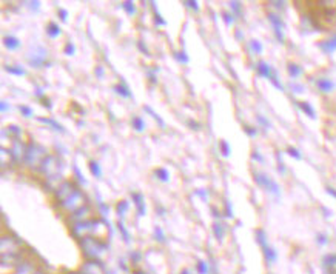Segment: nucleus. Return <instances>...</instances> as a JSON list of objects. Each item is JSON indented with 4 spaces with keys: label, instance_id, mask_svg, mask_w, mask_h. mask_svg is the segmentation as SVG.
Segmentation results:
<instances>
[{
    "label": "nucleus",
    "instance_id": "1",
    "mask_svg": "<svg viewBox=\"0 0 336 274\" xmlns=\"http://www.w3.org/2000/svg\"><path fill=\"white\" fill-rule=\"evenodd\" d=\"M48 157V153L47 150L44 148L42 145L36 143V142H31L27 145V153H25V165H28L30 168H36V170H40L44 162L47 160Z\"/></svg>",
    "mask_w": 336,
    "mask_h": 274
},
{
    "label": "nucleus",
    "instance_id": "2",
    "mask_svg": "<svg viewBox=\"0 0 336 274\" xmlns=\"http://www.w3.org/2000/svg\"><path fill=\"white\" fill-rule=\"evenodd\" d=\"M80 245H82L83 252H85V254L88 257H91V259H97L99 256H102L103 252L107 251V245H105L102 240L94 239L93 236L82 239L80 240Z\"/></svg>",
    "mask_w": 336,
    "mask_h": 274
},
{
    "label": "nucleus",
    "instance_id": "3",
    "mask_svg": "<svg viewBox=\"0 0 336 274\" xmlns=\"http://www.w3.org/2000/svg\"><path fill=\"white\" fill-rule=\"evenodd\" d=\"M87 202H88L87 196L83 194V193L80 191V189L77 188L76 191H74V193H73L64 203H62V208L67 209L68 213L74 214V213L79 211V209H82L83 206H87V205H88Z\"/></svg>",
    "mask_w": 336,
    "mask_h": 274
},
{
    "label": "nucleus",
    "instance_id": "4",
    "mask_svg": "<svg viewBox=\"0 0 336 274\" xmlns=\"http://www.w3.org/2000/svg\"><path fill=\"white\" fill-rule=\"evenodd\" d=\"M47 59H48V51L44 47H36L27 56V60L33 68L50 67V62H47Z\"/></svg>",
    "mask_w": 336,
    "mask_h": 274
},
{
    "label": "nucleus",
    "instance_id": "5",
    "mask_svg": "<svg viewBox=\"0 0 336 274\" xmlns=\"http://www.w3.org/2000/svg\"><path fill=\"white\" fill-rule=\"evenodd\" d=\"M93 236L97 240H107L111 236V228H110V225L105 222V220H102V219H94Z\"/></svg>",
    "mask_w": 336,
    "mask_h": 274
},
{
    "label": "nucleus",
    "instance_id": "6",
    "mask_svg": "<svg viewBox=\"0 0 336 274\" xmlns=\"http://www.w3.org/2000/svg\"><path fill=\"white\" fill-rule=\"evenodd\" d=\"M77 189V186L73 183V182H70V180H64V182H60V185L57 186V189H56V197H57V200L60 202V205L64 203L74 191Z\"/></svg>",
    "mask_w": 336,
    "mask_h": 274
},
{
    "label": "nucleus",
    "instance_id": "7",
    "mask_svg": "<svg viewBox=\"0 0 336 274\" xmlns=\"http://www.w3.org/2000/svg\"><path fill=\"white\" fill-rule=\"evenodd\" d=\"M93 226H94V219L87 220V222H79L73 225V234L77 239H85L90 237V234H93Z\"/></svg>",
    "mask_w": 336,
    "mask_h": 274
},
{
    "label": "nucleus",
    "instance_id": "8",
    "mask_svg": "<svg viewBox=\"0 0 336 274\" xmlns=\"http://www.w3.org/2000/svg\"><path fill=\"white\" fill-rule=\"evenodd\" d=\"M40 170L47 174L48 179H51V177H57L59 176V173L62 170V165L59 163V160L54 156H48L47 160L44 162V165H42Z\"/></svg>",
    "mask_w": 336,
    "mask_h": 274
},
{
    "label": "nucleus",
    "instance_id": "9",
    "mask_svg": "<svg viewBox=\"0 0 336 274\" xmlns=\"http://www.w3.org/2000/svg\"><path fill=\"white\" fill-rule=\"evenodd\" d=\"M256 70H258V74L259 76H262V77H265V79H268L273 85H275L276 88H279V90H282V85L279 83V80H278V77H276V73L271 70V67L270 65H267L265 62H259L258 63V67H256Z\"/></svg>",
    "mask_w": 336,
    "mask_h": 274
},
{
    "label": "nucleus",
    "instance_id": "10",
    "mask_svg": "<svg viewBox=\"0 0 336 274\" xmlns=\"http://www.w3.org/2000/svg\"><path fill=\"white\" fill-rule=\"evenodd\" d=\"M255 180H256V183H258V185L264 186V188L267 189V191L273 193L275 196H279V185H278L275 180H273V179L267 177L265 174L258 173V174H255Z\"/></svg>",
    "mask_w": 336,
    "mask_h": 274
},
{
    "label": "nucleus",
    "instance_id": "11",
    "mask_svg": "<svg viewBox=\"0 0 336 274\" xmlns=\"http://www.w3.org/2000/svg\"><path fill=\"white\" fill-rule=\"evenodd\" d=\"M10 153H11V157H13L14 162H24L25 153H27V145L22 140L14 139L11 148H10Z\"/></svg>",
    "mask_w": 336,
    "mask_h": 274
},
{
    "label": "nucleus",
    "instance_id": "12",
    "mask_svg": "<svg viewBox=\"0 0 336 274\" xmlns=\"http://www.w3.org/2000/svg\"><path fill=\"white\" fill-rule=\"evenodd\" d=\"M268 20L273 25V30H275L276 39L281 42V44H284V28H285V24L282 22V19L279 16H276V14H268Z\"/></svg>",
    "mask_w": 336,
    "mask_h": 274
},
{
    "label": "nucleus",
    "instance_id": "13",
    "mask_svg": "<svg viewBox=\"0 0 336 274\" xmlns=\"http://www.w3.org/2000/svg\"><path fill=\"white\" fill-rule=\"evenodd\" d=\"M258 242L261 243V246H262V249H264V254H265V259H267V262H275L276 260V252H275V249L273 248H270L268 245H267V239H265V233L262 229H259L258 231Z\"/></svg>",
    "mask_w": 336,
    "mask_h": 274
},
{
    "label": "nucleus",
    "instance_id": "14",
    "mask_svg": "<svg viewBox=\"0 0 336 274\" xmlns=\"http://www.w3.org/2000/svg\"><path fill=\"white\" fill-rule=\"evenodd\" d=\"M83 274H105L103 265L97 260H90L83 265Z\"/></svg>",
    "mask_w": 336,
    "mask_h": 274
},
{
    "label": "nucleus",
    "instance_id": "15",
    "mask_svg": "<svg viewBox=\"0 0 336 274\" xmlns=\"http://www.w3.org/2000/svg\"><path fill=\"white\" fill-rule=\"evenodd\" d=\"M131 197H133L134 205H136V208H137V216H139V217L145 216V213H146V203H145L143 196H142L140 193H131Z\"/></svg>",
    "mask_w": 336,
    "mask_h": 274
},
{
    "label": "nucleus",
    "instance_id": "16",
    "mask_svg": "<svg viewBox=\"0 0 336 274\" xmlns=\"http://www.w3.org/2000/svg\"><path fill=\"white\" fill-rule=\"evenodd\" d=\"M90 214H91V208L87 205V206H83L82 209H79L77 213H74V214H73V220H74V223L91 220V219H90Z\"/></svg>",
    "mask_w": 336,
    "mask_h": 274
},
{
    "label": "nucleus",
    "instance_id": "17",
    "mask_svg": "<svg viewBox=\"0 0 336 274\" xmlns=\"http://www.w3.org/2000/svg\"><path fill=\"white\" fill-rule=\"evenodd\" d=\"M4 45H5L7 50L16 51V50L20 48V45H22V44H20V40L17 37H14V36H5L4 37Z\"/></svg>",
    "mask_w": 336,
    "mask_h": 274
},
{
    "label": "nucleus",
    "instance_id": "18",
    "mask_svg": "<svg viewBox=\"0 0 336 274\" xmlns=\"http://www.w3.org/2000/svg\"><path fill=\"white\" fill-rule=\"evenodd\" d=\"M316 85H318L319 91H322V93H331L333 88H334V83H333L330 79H325V77L319 79V80L316 82Z\"/></svg>",
    "mask_w": 336,
    "mask_h": 274
},
{
    "label": "nucleus",
    "instance_id": "19",
    "mask_svg": "<svg viewBox=\"0 0 336 274\" xmlns=\"http://www.w3.org/2000/svg\"><path fill=\"white\" fill-rule=\"evenodd\" d=\"M36 269L30 262H19L16 268V274H34Z\"/></svg>",
    "mask_w": 336,
    "mask_h": 274
},
{
    "label": "nucleus",
    "instance_id": "20",
    "mask_svg": "<svg viewBox=\"0 0 336 274\" xmlns=\"http://www.w3.org/2000/svg\"><path fill=\"white\" fill-rule=\"evenodd\" d=\"M113 90L116 91V94L117 96H122V97H125V99H130V97H133V94H131V91H130V88L125 85V83H117V85H114L113 87Z\"/></svg>",
    "mask_w": 336,
    "mask_h": 274
},
{
    "label": "nucleus",
    "instance_id": "21",
    "mask_svg": "<svg viewBox=\"0 0 336 274\" xmlns=\"http://www.w3.org/2000/svg\"><path fill=\"white\" fill-rule=\"evenodd\" d=\"M324 268L328 274H336V256L330 254L324 259Z\"/></svg>",
    "mask_w": 336,
    "mask_h": 274
},
{
    "label": "nucleus",
    "instance_id": "22",
    "mask_svg": "<svg viewBox=\"0 0 336 274\" xmlns=\"http://www.w3.org/2000/svg\"><path fill=\"white\" fill-rule=\"evenodd\" d=\"M39 122H42V123H45V125L51 126V128H53L54 131H57V133H65V128H64V126H62L60 123H57L56 120H53V119L39 117Z\"/></svg>",
    "mask_w": 336,
    "mask_h": 274
},
{
    "label": "nucleus",
    "instance_id": "23",
    "mask_svg": "<svg viewBox=\"0 0 336 274\" xmlns=\"http://www.w3.org/2000/svg\"><path fill=\"white\" fill-rule=\"evenodd\" d=\"M47 34H48L50 39H57L62 34V30H60V27L56 22H50L47 25Z\"/></svg>",
    "mask_w": 336,
    "mask_h": 274
},
{
    "label": "nucleus",
    "instance_id": "24",
    "mask_svg": "<svg viewBox=\"0 0 336 274\" xmlns=\"http://www.w3.org/2000/svg\"><path fill=\"white\" fill-rule=\"evenodd\" d=\"M319 48H321L324 53H327V54H331L333 51H336V36L331 37V39L327 40V42H322V44L319 45Z\"/></svg>",
    "mask_w": 336,
    "mask_h": 274
},
{
    "label": "nucleus",
    "instance_id": "25",
    "mask_svg": "<svg viewBox=\"0 0 336 274\" xmlns=\"http://www.w3.org/2000/svg\"><path fill=\"white\" fill-rule=\"evenodd\" d=\"M128 208H130V202L128 200H120L117 205H116V214L117 216H125L127 214V211H128Z\"/></svg>",
    "mask_w": 336,
    "mask_h": 274
},
{
    "label": "nucleus",
    "instance_id": "26",
    "mask_svg": "<svg viewBox=\"0 0 336 274\" xmlns=\"http://www.w3.org/2000/svg\"><path fill=\"white\" fill-rule=\"evenodd\" d=\"M154 176H156L157 180H160L163 183H166L168 180H170V173H168L166 168H157V170L154 171Z\"/></svg>",
    "mask_w": 336,
    "mask_h": 274
},
{
    "label": "nucleus",
    "instance_id": "27",
    "mask_svg": "<svg viewBox=\"0 0 336 274\" xmlns=\"http://www.w3.org/2000/svg\"><path fill=\"white\" fill-rule=\"evenodd\" d=\"M287 70H288L290 77H293V79H298L302 74V68L299 65H296V63H288Z\"/></svg>",
    "mask_w": 336,
    "mask_h": 274
},
{
    "label": "nucleus",
    "instance_id": "28",
    "mask_svg": "<svg viewBox=\"0 0 336 274\" xmlns=\"http://www.w3.org/2000/svg\"><path fill=\"white\" fill-rule=\"evenodd\" d=\"M88 168H90V171H91V174H93L94 177H97V179L102 177V168H100L99 162H96V160H90Z\"/></svg>",
    "mask_w": 336,
    "mask_h": 274
},
{
    "label": "nucleus",
    "instance_id": "29",
    "mask_svg": "<svg viewBox=\"0 0 336 274\" xmlns=\"http://www.w3.org/2000/svg\"><path fill=\"white\" fill-rule=\"evenodd\" d=\"M131 125H133V128H134L137 133H142V131L145 130V120H143L140 116H134L133 120H131Z\"/></svg>",
    "mask_w": 336,
    "mask_h": 274
},
{
    "label": "nucleus",
    "instance_id": "30",
    "mask_svg": "<svg viewBox=\"0 0 336 274\" xmlns=\"http://www.w3.org/2000/svg\"><path fill=\"white\" fill-rule=\"evenodd\" d=\"M5 71L10 73V74H14V76H25L27 74V71L19 65H7Z\"/></svg>",
    "mask_w": 336,
    "mask_h": 274
},
{
    "label": "nucleus",
    "instance_id": "31",
    "mask_svg": "<svg viewBox=\"0 0 336 274\" xmlns=\"http://www.w3.org/2000/svg\"><path fill=\"white\" fill-rule=\"evenodd\" d=\"M298 107H299L308 117H311V119L316 117V114H314V110L311 108V105H310V103H307V102H298Z\"/></svg>",
    "mask_w": 336,
    "mask_h": 274
},
{
    "label": "nucleus",
    "instance_id": "32",
    "mask_svg": "<svg viewBox=\"0 0 336 274\" xmlns=\"http://www.w3.org/2000/svg\"><path fill=\"white\" fill-rule=\"evenodd\" d=\"M122 8L125 10V13H127L128 16H134V14L137 13L134 2H130V0H127V2H123V4H122Z\"/></svg>",
    "mask_w": 336,
    "mask_h": 274
},
{
    "label": "nucleus",
    "instance_id": "33",
    "mask_svg": "<svg viewBox=\"0 0 336 274\" xmlns=\"http://www.w3.org/2000/svg\"><path fill=\"white\" fill-rule=\"evenodd\" d=\"M143 111H145V113H148V114H150V116H151V117H153V119H154V120H156V122L160 125V126H162V128H165V122L162 120V117H160V116H157V114L153 111V108H151V107H143Z\"/></svg>",
    "mask_w": 336,
    "mask_h": 274
},
{
    "label": "nucleus",
    "instance_id": "34",
    "mask_svg": "<svg viewBox=\"0 0 336 274\" xmlns=\"http://www.w3.org/2000/svg\"><path fill=\"white\" fill-rule=\"evenodd\" d=\"M151 5H153V10H154V22H156V25H159V27H165V25H166V22H165V20L162 19L160 13L157 11L156 4H154V2H151Z\"/></svg>",
    "mask_w": 336,
    "mask_h": 274
},
{
    "label": "nucleus",
    "instance_id": "35",
    "mask_svg": "<svg viewBox=\"0 0 336 274\" xmlns=\"http://www.w3.org/2000/svg\"><path fill=\"white\" fill-rule=\"evenodd\" d=\"M213 231H215V236H216L219 240L224 237V225H222V223L216 222V223L213 225Z\"/></svg>",
    "mask_w": 336,
    "mask_h": 274
},
{
    "label": "nucleus",
    "instance_id": "36",
    "mask_svg": "<svg viewBox=\"0 0 336 274\" xmlns=\"http://www.w3.org/2000/svg\"><path fill=\"white\" fill-rule=\"evenodd\" d=\"M219 146H221V153H222V156H224V157H228L230 153H232V150H230L228 142H227V140H221Z\"/></svg>",
    "mask_w": 336,
    "mask_h": 274
},
{
    "label": "nucleus",
    "instance_id": "37",
    "mask_svg": "<svg viewBox=\"0 0 336 274\" xmlns=\"http://www.w3.org/2000/svg\"><path fill=\"white\" fill-rule=\"evenodd\" d=\"M250 48H251V51H253L255 54H261L262 53V45L259 44L258 40H251L250 42Z\"/></svg>",
    "mask_w": 336,
    "mask_h": 274
},
{
    "label": "nucleus",
    "instance_id": "38",
    "mask_svg": "<svg viewBox=\"0 0 336 274\" xmlns=\"http://www.w3.org/2000/svg\"><path fill=\"white\" fill-rule=\"evenodd\" d=\"M173 56L179 63H188V56L185 54V51H176Z\"/></svg>",
    "mask_w": 336,
    "mask_h": 274
},
{
    "label": "nucleus",
    "instance_id": "39",
    "mask_svg": "<svg viewBox=\"0 0 336 274\" xmlns=\"http://www.w3.org/2000/svg\"><path fill=\"white\" fill-rule=\"evenodd\" d=\"M64 53H65L67 56H74V53H76V47H74L73 42H68V44L65 45Z\"/></svg>",
    "mask_w": 336,
    "mask_h": 274
},
{
    "label": "nucleus",
    "instance_id": "40",
    "mask_svg": "<svg viewBox=\"0 0 336 274\" xmlns=\"http://www.w3.org/2000/svg\"><path fill=\"white\" fill-rule=\"evenodd\" d=\"M19 110H20V113H22L25 117H31L33 116V110L28 107V105H20Z\"/></svg>",
    "mask_w": 336,
    "mask_h": 274
},
{
    "label": "nucleus",
    "instance_id": "41",
    "mask_svg": "<svg viewBox=\"0 0 336 274\" xmlns=\"http://www.w3.org/2000/svg\"><path fill=\"white\" fill-rule=\"evenodd\" d=\"M184 5H185L187 8L193 10V11H199V4L195 2V0H187V2H184Z\"/></svg>",
    "mask_w": 336,
    "mask_h": 274
},
{
    "label": "nucleus",
    "instance_id": "42",
    "mask_svg": "<svg viewBox=\"0 0 336 274\" xmlns=\"http://www.w3.org/2000/svg\"><path fill=\"white\" fill-rule=\"evenodd\" d=\"M8 131H10V134H13V136H16V137L22 134V130H20L19 126H16V125H10V126H8Z\"/></svg>",
    "mask_w": 336,
    "mask_h": 274
},
{
    "label": "nucleus",
    "instance_id": "43",
    "mask_svg": "<svg viewBox=\"0 0 336 274\" xmlns=\"http://www.w3.org/2000/svg\"><path fill=\"white\" fill-rule=\"evenodd\" d=\"M119 229H120V233L123 234V239L125 240H130V234H128V231H127V228H125V225L122 223V222H119Z\"/></svg>",
    "mask_w": 336,
    "mask_h": 274
},
{
    "label": "nucleus",
    "instance_id": "44",
    "mask_svg": "<svg viewBox=\"0 0 336 274\" xmlns=\"http://www.w3.org/2000/svg\"><path fill=\"white\" fill-rule=\"evenodd\" d=\"M99 211H100V214H107L110 211V206L107 203H103L102 200H99Z\"/></svg>",
    "mask_w": 336,
    "mask_h": 274
},
{
    "label": "nucleus",
    "instance_id": "45",
    "mask_svg": "<svg viewBox=\"0 0 336 274\" xmlns=\"http://www.w3.org/2000/svg\"><path fill=\"white\" fill-rule=\"evenodd\" d=\"M154 236H156V240H160V242H163V240H165L163 231H162V228H159V226L154 229Z\"/></svg>",
    "mask_w": 336,
    "mask_h": 274
},
{
    "label": "nucleus",
    "instance_id": "46",
    "mask_svg": "<svg viewBox=\"0 0 336 274\" xmlns=\"http://www.w3.org/2000/svg\"><path fill=\"white\" fill-rule=\"evenodd\" d=\"M287 153H288V154H290L291 157H295V159H298V160L301 159V154H299V151H298L296 148H291V146H290V148L287 150Z\"/></svg>",
    "mask_w": 336,
    "mask_h": 274
},
{
    "label": "nucleus",
    "instance_id": "47",
    "mask_svg": "<svg viewBox=\"0 0 336 274\" xmlns=\"http://www.w3.org/2000/svg\"><path fill=\"white\" fill-rule=\"evenodd\" d=\"M230 7H232L233 13H235L236 16L241 14V4H239V2H232V4H230Z\"/></svg>",
    "mask_w": 336,
    "mask_h": 274
},
{
    "label": "nucleus",
    "instance_id": "48",
    "mask_svg": "<svg viewBox=\"0 0 336 274\" xmlns=\"http://www.w3.org/2000/svg\"><path fill=\"white\" fill-rule=\"evenodd\" d=\"M94 74H96V76H97L99 79H102V77L105 76V70H103V67H100V65H99V67H97V68L94 70Z\"/></svg>",
    "mask_w": 336,
    "mask_h": 274
},
{
    "label": "nucleus",
    "instance_id": "49",
    "mask_svg": "<svg viewBox=\"0 0 336 274\" xmlns=\"http://www.w3.org/2000/svg\"><path fill=\"white\" fill-rule=\"evenodd\" d=\"M198 268H199V272H201V274H205V272L208 271V268H207V263H205V262H199Z\"/></svg>",
    "mask_w": 336,
    "mask_h": 274
},
{
    "label": "nucleus",
    "instance_id": "50",
    "mask_svg": "<svg viewBox=\"0 0 336 274\" xmlns=\"http://www.w3.org/2000/svg\"><path fill=\"white\" fill-rule=\"evenodd\" d=\"M59 16L62 17V20H64V22H67V20H68V13L65 10H59Z\"/></svg>",
    "mask_w": 336,
    "mask_h": 274
},
{
    "label": "nucleus",
    "instance_id": "51",
    "mask_svg": "<svg viewBox=\"0 0 336 274\" xmlns=\"http://www.w3.org/2000/svg\"><path fill=\"white\" fill-rule=\"evenodd\" d=\"M245 133L248 134V136H256V130L255 128H251V126H245Z\"/></svg>",
    "mask_w": 336,
    "mask_h": 274
},
{
    "label": "nucleus",
    "instance_id": "52",
    "mask_svg": "<svg viewBox=\"0 0 336 274\" xmlns=\"http://www.w3.org/2000/svg\"><path fill=\"white\" fill-rule=\"evenodd\" d=\"M224 20H225V22H227V24L230 25V24L233 22L235 19H233V16H232V14H227V13H224Z\"/></svg>",
    "mask_w": 336,
    "mask_h": 274
},
{
    "label": "nucleus",
    "instance_id": "53",
    "mask_svg": "<svg viewBox=\"0 0 336 274\" xmlns=\"http://www.w3.org/2000/svg\"><path fill=\"white\" fill-rule=\"evenodd\" d=\"M148 77H150V82H151V83H156V70H154V71L150 70V71H148Z\"/></svg>",
    "mask_w": 336,
    "mask_h": 274
},
{
    "label": "nucleus",
    "instance_id": "54",
    "mask_svg": "<svg viewBox=\"0 0 336 274\" xmlns=\"http://www.w3.org/2000/svg\"><path fill=\"white\" fill-rule=\"evenodd\" d=\"M188 125L192 126V130H199V126H201L198 122H193V120H188Z\"/></svg>",
    "mask_w": 336,
    "mask_h": 274
},
{
    "label": "nucleus",
    "instance_id": "55",
    "mask_svg": "<svg viewBox=\"0 0 336 274\" xmlns=\"http://www.w3.org/2000/svg\"><path fill=\"white\" fill-rule=\"evenodd\" d=\"M258 120H259V123H262V125H265V126H270L268 120H267L264 116H258Z\"/></svg>",
    "mask_w": 336,
    "mask_h": 274
},
{
    "label": "nucleus",
    "instance_id": "56",
    "mask_svg": "<svg viewBox=\"0 0 336 274\" xmlns=\"http://www.w3.org/2000/svg\"><path fill=\"white\" fill-rule=\"evenodd\" d=\"M8 108H10V107H8V103H7L5 100H4L2 103H0V110H2V113H5V111H7Z\"/></svg>",
    "mask_w": 336,
    "mask_h": 274
},
{
    "label": "nucleus",
    "instance_id": "57",
    "mask_svg": "<svg viewBox=\"0 0 336 274\" xmlns=\"http://www.w3.org/2000/svg\"><path fill=\"white\" fill-rule=\"evenodd\" d=\"M28 5H30V8H31V10H39V7H40V2H30Z\"/></svg>",
    "mask_w": 336,
    "mask_h": 274
},
{
    "label": "nucleus",
    "instance_id": "58",
    "mask_svg": "<svg viewBox=\"0 0 336 274\" xmlns=\"http://www.w3.org/2000/svg\"><path fill=\"white\" fill-rule=\"evenodd\" d=\"M74 171H76V174H77V177H79L80 182H85V179L82 177V174H80V171H79V168H77V166H74Z\"/></svg>",
    "mask_w": 336,
    "mask_h": 274
},
{
    "label": "nucleus",
    "instance_id": "59",
    "mask_svg": "<svg viewBox=\"0 0 336 274\" xmlns=\"http://www.w3.org/2000/svg\"><path fill=\"white\" fill-rule=\"evenodd\" d=\"M137 45H139V48H140V50H142V51H143L145 54H148V48H145V47H143L142 40H139V44H137Z\"/></svg>",
    "mask_w": 336,
    "mask_h": 274
},
{
    "label": "nucleus",
    "instance_id": "60",
    "mask_svg": "<svg viewBox=\"0 0 336 274\" xmlns=\"http://www.w3.org/2000/svg\"><path fill=\"white\" fill-rule=\"evenodd\" d=\"M271 5H275V7H276V8H278V10H282V8H284V5H285V4H284V2H273V4H271Z\"/></svg>",
    "mask_w": 336,
    "mask_h": 274
},
{
    "label": "nucleus",
    "instance_id": "61",
    "mask_svg": "<svg viewBox=\"0 0 336 274\" xmlns=\"http://www.w3.org/2000/svg\"><path fill=\"white\" fill-rule=\"evenodd\" d=\"M327 193H328V194H331L333 197H336V191H334L333 188H327Z\"/></svg>",
    "mask_w": 336,
    "mask_h": 274
},
{
    "label": "nucleus",
    "instance_id": "62",
    "mask_svg": "<svg viewBox=\"0 0 336 274\" xmlns=\"http://www.w3.org/2000/svg\"><path fill=\"white\" fill-rule=\"evenodd\" d=\"M253 159H256V160H261V162H262V157H261L259 154H256V153L253 154Z\"/></svg>",
    "mask_w": 336,
    "mask_h": 274
},
{
    "label": "nucleus",
    "instance_id": "63",
    "mask_svg": "<svg viewBox=\"0 0 336 274\" xmlns=\"http://www.w3.org/2000/svg\"><path fill=\"white\" fill-rule=\"evenodd\" d=\"M34 274H44V272H39V271H36V272H34Z\"/></svg>",
    "mask_w": 336,
    "mask_h": 274
},
{
    "label": "nucleus",
    "instance_id": "64",
    "mask_svg": "<svg viewBox=\"0 0 336 274\" xmlns=\"http://www.w3.org/2000/svg\"><path fill=\"white\" fill-rule=\"evenodd\" d=\"M182 274H188V272H187V271H184V272H182Z\"/></svg>",
    "mask_w": 336,
    "mask_h": 274
}]
</instances>
